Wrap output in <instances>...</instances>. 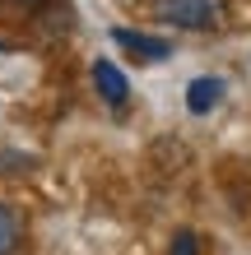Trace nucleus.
Masks as SVG:
<instances>
[{
    "mask_svg": "<svg viewBox=\"0 0 251 255\" xmlns=\"http://www.w3.org/2000/svg\"><path fill=\"white\" fill-rule=\"evenodd\" d=\"M168 255H200V237L191 232V228H182L172 237V246H168Z\"/></svg>",
    "mask_w": 251,
    "mask_h": 255,
    "instance_id": "6",
    "label": "nucleus"
},
{
    "mask_svg": "<svg viewBox=\"0 0 251 255\" xmlns=\"http://www.w3.org/2000/svg\"><path fill=\"white\" fill-rule=\"evenodd\" d=\"M154 14L172 28H186V33H205L219 19L214 0H154Z\"/></svg>",
    "mask_w": 251,
    "mask_h": 255,
    "instance_id": "1",
    "label": "nucleus"
},
{
    "mask_svg": "<svg viewBox=\"0 0 251 255\" xmlns=\"http://www.w3.org/2000/svg\"><path fill=\"white\" fill-rule=\"evenodd\" d=\"M224 98V79H214V74H200V79H191V88H186V112H196V116H205V112H214V102Z\"/></svg>",
    "mask_w": 251,
    "mask_h": 255,
    "instance_id": "4",
    "label": "nucleus"
},
{
    "mask_svg": "<svg viewBox=\"0 0 251 255\" xmlns=\"http://www.w3.org/2000/svg\"><path fill=\"white\" fill-rule=\"evenodd\" d=\"M0 51H14V47H9V42H5V37H0Z\"/></svg>",
    "mask_w": 251,
    "mask_h": 255,
    "instance_id": "8",
    "label": "nucleus"
},
{
    "mask_svg": "<svg viewBox=\"0 0 251 255\" xmlns=\"http://www.w3.org/2000/svg\"><path fill=\"white\" fill-rule=\"evenodd\" d=\"M14 5H42V0H14Z\"/></svg>",
    "mask_w": 251,
    "mask_h": 255,
    "instance_id": "7",
    "label": "nucleus"
},
{
    "mask_svg": "<svg viewBox=\"0 0 251 255\" xmlns=\"http://www.w3.org/2000/svg\"><path fill=\"white\" fill-rule=\"evenodd\" d=\"M112 42H116V47H126L130 56H140V61H154V65L172 56V42L149 37V33H135V28H112Z\"/></svg>",
    "mask_w": 251,
    "mask_h": 255,
    "instance_id": "2",
    "label": "nucleus"
},
{
    "mask_svg": "<svg viewBox=\"0 0 251 255\" xmlns=\"http://www.w3.org/2000/svg\"><path fill=\"white\" fill-rule=\"evenodd\" d=\"M93 84H98L102 102H112V107H121V102L130 98V79H126L112 61H93Z\"/></svg>",
    "mask_w": 251,
    "mask_h": 255,
    "instance_id": "3",
    "label": "nucleus"
},
{
    "mask_svg": "<svg viewBox=\"0 0 251 255\" xmlns=\"http://www.w3.org/2000/svg\"><path fill=\"white\" fill-rule=\"evenodd\" d=\"M19 242H23L19 214H14L9 204H0V255H14V251H19Z\"/></svg>",
    "mask_w": 251,
    "mask_h": 255,
    "instance_id": "5",
    "label": "nucleus"
}]
</instances>
